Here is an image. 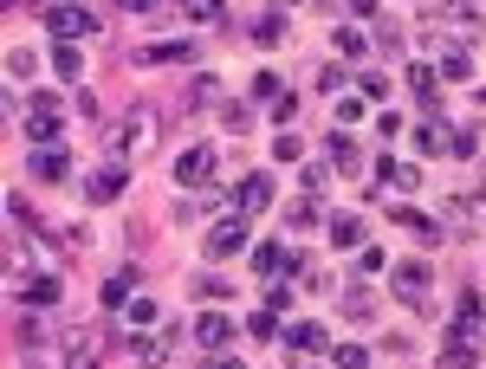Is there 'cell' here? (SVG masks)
<instances>
[{"mask_svg":"<svg viewBox=\"0 0 486 369\" xmlns=\"http://www.w3.org/2000/svg\"><path fill=\"white\" fill-rule=\"evenodd\" d=\"M201 253H208V260H234V253H247V227H240V220H214Z\"/></svg>","mask_w":486,"mask_h":369,"instance_id":"obj_1","label":"cell"},{"mask_svg":"<svg viewBox=\"0 0 486 369\" xmlns=\"http://www.w3.org/2000/svg\"><path fill=\"white\" fill-rule=\"evenodd\" d=\"M46 26H52V33H59V39L72 46V39L98 33V13H91V7H52V13H46Z\"/></svg>","mask_w":486,"mask_h":369,"instance_id":"obj_2","label":"cell"},{"mask_svg":"<svg viewBox=\"0 0 486 369\" xmlns=\"http://www.w3.org/2000/svg\"><path fill=\"white\" fill-rule=\"evenodd\" d=\"M454 330H461V337L486 330V292H461V298H454Z\"/></svg>","mask_w":486,"mask_h":369,"instance_id":"obj_3","label":"cell"},{"mask_svg":"<svg viewBox=\"0 0 486 369\" xmlns=\"http://www.w3.org/2000/svg\"><path fill=\"white\" fill-rule=\"evenodd\" d=\"M26 130H33L39 143H52V136H59V98H33L26 104Z\"/></svg>","mask_w":486,"mask_h":369,"instance_id":"obj_4","label":"cell"},{"mask_svg":"<svg viewBox=\"0 0 486 369\" xmlns=\"http://www.w3.org/2000/svg\"><path fill=\"white\" fill-rule=\"evenodd\" d=\"M234 208L240 214H260V208H273V176H247L234 188Z\"/></svg>","mask_w":486,"mask_h":369,"instance_id":"obj_5","label":"cell"},{"mask_svg":"<svg viewBox=\"0 0 486 369\" xmlns=\"http://www.w3.org/2000/svg\"><path fill=\"white\" fill-rule=\"evenodd\" d=\"M208 176H214V150H208V143L182 150V162H175V182H188V188H195V182H208Z\"/></svg>","mask_w":486,"mask_h":369,"instance_id":"obj_6","label":"cell"},{"mask_svg":"<svg viewBox=\"0 0 486 369\" xmlns=\"http://www.w3.org/2000/svg\"><path fill=\"white\" fill-rule=\"evenodd\" d=\"M13 298H20V305H59V279H52V272L20 279V286H13Z\"/></svg>","mask_w":486,"mask_h":369,"instance_id":"obj_7","label":"cell"},{"mask_svg":"<svg viewBox=\"0 0 486 369\" xmlns=\"http://www.w3.org/2000/svg\"><path fill=\"white\" fill-rule=\"evenodd\" d=\"M227 337H234V324L221 318V311H201V318H195V344H201V350H221Z\"/></svg>","mask_w":486,"mask_h":369,"instance_id":"obj_8","label":"cell"},{"mask_svg":"<svg viewBox=\"0 0 486 369\" xmlns=\"http://www.w3.org/2000/svg\"><path fill=\"white\" fill-rule=\"evenodd\" d=\"M117 194H124V168H98L85 182V202H117Z\"/></svg>","mask_w":486,"mask_h":369,"instance_id":"obj_9","label":"cell"},{"mask_svg":"<svg viewBox=\"0 0 486 369\" xmlns=\"http://www.w3.org/2000/svg\"><path fill=\"white\" fill-rule=\"evenodd\" d=\"M65 168H72V162H65V150H52V143H46V150H33V176H39V182H65Z\"/></svg>","mask_w":486,"mask_h":369,"instance_id":"obj_10","label":"cell"},{"mask_svg":"<svg viewBox=\"0 0 486 369\" xmlns=\"http://www.w3.org/2000/svg\"><path fill=\"white\" fill-rule=\"evenodd\" d=\"M286 266H299L286 246H273V240H266V246H253V272H266V279H273V272H286Z\"/></svg>","mask_w":486,"mask_h":369,"instance_id":"obj_11","label":"cell"},{"mask_svg":"<svg viewBox=\"0 0 486 369\" xmlns=\"http://www.w3.org/2000/svg\"><path fill=\"white\" fill-rule=\"evenodd\" d=\"M396 292H402V298H422V292H428V266H422V260L396 266Z\"/></svg>","mask_w":486,"mask_h":369,"instance_id":"obj_12","label":"cell"},{"mask_svg":"<svg viewBox=\"0 0 486 369\" xmlns=\"http://www.w3.org/2000/svg\"><path fill=\"white\" fill-rule=\"evenodd\" d=\"M441 369H473V337L448 330V350H441Z\"/></svg>","mask_w":486,"mask_h":369,"instance_id":"obj_13","label":"cell"},{"mask_svg":"<svg viewBox=\"0 0 486 369\" xmlns=\"http://www.w3.org/2000/svg\"><path fill=\"white\" fill-rule=\"evenodd\" d=\"M331 240L337 246H363V220L357 214H331Z\"/></svg>","mask_w":486,"mask_h":369,"instance_id":"obj_14","label":"cell"},{"mask_svg":"<svg viewBox=\"0 0 486 369\" xmlns=\"http://www.w3.org/2000/svg\"><path fill=\"white\" fill-rule=\"evenodd\" d=\"M188 52H195L188 39H169V46H149V52H143V65H175V59H188Z\"/></svg>","mask_w":486,"mask_h":369,"instance_id":"obj_15","label":"cell"},{"mask_svg":"<svg viewBox=\"0 0 486 369\" xmlns=\"http://www.w3.org/2000/svg\"><path fill=\"white\" fill-rule=\"evenodd\" d=\"M331 162H337V168H350V176L363 168V156H357V143H350V136H331Z\"/></svg>","mask_w":486,"mask_h":369,"instance_id":"obj_16","label":"cell"},{"mask_svg":"<svg viewBox=\"0 0 486 369\" xmlns=\"http://www.w3.org/2000/svg\"><path fill=\"white\" fill-rule=\"evenodd\" d=\"M311 220H318V202H311V194H305V202H286V227H292V234L311 227Z\"/></svg>","mask_w":486,"mask_h":369,"instance_id":"obj_17","label":"cell"},{"mask_svg":"<svg viewBox=\"0 0 486 369\" xmlns=\"http://www.w3.org/2000/svg\"><path fill=\"white\" fill-rule=\"evenodd\" d=\"M415 143H422L428 156H441V150H454V136H448V130H435V124H422V130H415Z\"/></svg>","mask_w":486,"mask_h":369,"instance_id":"obj_18","label":"cell"},{"mask_svg":"<svg viewBox=\"0 0 486 369\" xmlns=\"http://www.w3.org/2000/svg\"><path fill=\"white\" fill-rule=\"evenodd\" d=\"M52 72H59V78H78V72H85V59H78V46H59V52H52Z\"/></svg>","mask_w":486,"mask_h":369,"instance_id":"obj_19","label":"cell"},{"mask_svg":"<svg viewBox=\"0 0 486 369\" xmlns=\"http://www.w3.org/2000/svg\"><path fill=\"white\" fill-rule=\"evenodd\" d=\"M253 39H260V46H279V39H286V20H279V13H266V20L253 26Z\"/></svg>","mask_w":486,"mask_h":369,"instance_id":"obj_20","label":"cell"},{"mask_svg":"<svg viewBox=\"0 0 486 369\" xmlns=\"http://www.w3.org/2000/svg\"><path fill=\"white\" fill-rule=\"evenodd\" d=\"M286 344H292V350H318V344H324V330H318V324H292Z\"/></svg>","mask_w":486,"mask_h":369,"instance_id":"obj_21","label":"cell"},{"mask_svg":"<svg viewBox=\"0 0 486 369\" xmlns=\"http://www.w3.org/2000/svg\"><path fill=\"white\" fill-rule=\"evenodd\" d=\"M65 369H98V344H91V337H85V344H72Z\"/></svg>","mask_w":486,"mask_h":369,"instance_id":"obj_22","label":"cell"},{"mask_svg":"<svg viewBox=\"0 0 486 369\" xmlns=\"http://www.w3.org/2000/svg\"><path fill=\"white\" fill-rule=\"evenodd\" d=\"M396 227H409V234H422V240H435V220H422V214H409V208H396Z\"/></svg>","mask_w":486,"mask_h":369,"instance_id":"obj_23","label":"cell"},{"mask_svg":"<svg viewBox=\"0 0 486 369\" xmlns=\"http://www.w3.org/2000/svg\"><path fill=\"white\" fill-rule=\"evenodd\" d=\"M337 52H344V59H363V52H370V39H363V33H350V26H344V33H337Z\"/></svg>","mask_w":486,"mask_h":369,"instance_id":"obj_24","label":"cell"},{"mask_svg":"<svg viewBox=\"0 0 486 369\" xmlns=\"http://www.w3.org/2000/svg\"><path fill=\"white\" fill-rule=\"evenodd\" d=\"M441 72H448V78H467V72H473V59H467V46H454L448 59H441Z\"/></svg>","mask_w":486,"mask_h":369,"instance_id":"obj_25","label":"cell"},{"mask_svg":"<svg viewBox=\"0 0 486 369\" xmlns=\"http://www.w3.org/2000/svg\"><path fill=\"white\" fill-rule=\"evenodd\" d=\"M409 84H415V98H422V104L435 98V72H428V65H409Z\"/></svg>","mask_w":486,"mask_h":369,"instance_id":"obj_26","label":"cell"},{"mask_svg":"<svg viewBox=\"0 0 486 369\" xmlns=\"http://www.w3.org/2000/svg\"><path fill=\"white\" fill-rule=\"evenodd\" d=\"M337 369H370V356H363V344H344V350H337Z\"/></svg>","mask_w":486,"mask_h":369,"instance_id":"obj_27","label":"cell"},{"mask_svg":"<svg viewBox=\"0 0 486 369\" xmlns=\"http://www.w3.org/2000/svg\"><path fill=\"white\" fill-rule=\"evenodd\" d=\"M253 98L273 104V98H286V91H279V78H273V72H260V78H253Z\"/></svg>","mask_w":486,"mask_h":369,"instance_id":"obj_28","label":"cell"},{"mask_svg":"<svg viewBox=\"0 0 486 369\" xmlns=\"http://www.w3.org/2000/svg\"><path fill=\"white\" fill-rule=\"evenodd\" d=\"M357 84H363V98H389V78H383V72H363Z\"/></svg>","mask_w":486,"mask_h":369,"instance_id":"obj_29","label":"cell"},{"mask_svg":"<svg viewBox=\"0 0 486 369\" xmlns=\"http://www.w3.org/2000/svg\"><path fill=\"white\" fill-rule=\"evenodd\" d=\"M124 298H130V272H117L111 286H104V305H124Z\"/></svg>","mask_w":486,"mask_h":369,"instance_id":"obj_30","label":"cell"},{"mask_svg":"<svg viewBox=\"0 0 486 369\" xmlns=\"http://www.w3.org/2000/svg\"><path fill=\"white\" fill-rule=\"evenodd\" d=\"M344 311H350V318H370V298H363L357 286H350V292H344Z\"/></svg>","mask_w":486,"mask_h":369,"instance_id":"obj_31","label":"cell"},{"mask_svg":"<svg viewBox=\"0 0 486 369\" xmlns=\"http://www.w3.org/2000/svg\"><path fill=\"white\" fill-rule=\"evenodd\" d=\"M188 13L195 20H221V0H188Z\"/></svg>","mask_w":486,"mask_h":369,"instance_id":"obj_32","label":"cell"},{"mask_svg":"<svg viewBox=\"0 0 486 369\" xmlns=\"http://www.w3.org/2000/svg\"><path fill=\"white\" fill-rule=\"evenodd\" d=\"M208 369H240V363H227V356H221V363H208Z\"/></svg>","mask_w":486,"mask_h":369,"instance_id":"obj_33","label":"cell"},{"mask_svg":"<svg viewBox=\"0 0 486 369\" xmlns=\"http://www.w3.org/2000/svg\"><path fill=\"white\" fill-rule=\"evenodd\" d=\"M124 7H156V0H124Z\"/></svg>","mask_w":486,"mask_h":369,"instance_id":"obj_34","label":"cell"}]
</instances>
